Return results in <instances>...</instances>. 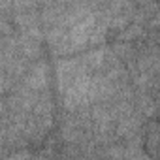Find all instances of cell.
<instances>
[{
	"mask_svg": "<svg viewBox=\"0 0 160 160\" xmlns=\"http://www.w3.org/2000/svg\"><path fill=\"white\" fill-rule=\"evenodd\" d=\"M17 81L30 89V91H36V92H45V91H51V66L49 62L42 57L38 60H34L28 70L25 72V75Z\"/></svg>",
	"mask_w": 160,
	"mask_h": 160,
	"instance_id": "obj_1",
	"label": "cell"
},
{
	"mask_svg": "<svg viewBox=\"0 0 160 160\" xmlns=\"http://www.w3.org/2000/svg\"><path fill=\"white\" fill-rule=\"evenodd\" d=\"M143 141L149 149L147 154L156 158L158 156V124H156V121H151L147 124V130L143 132Z\"/></svg>",
	"mask_w": 160,
	"mask_h": 160,
	"instance_id": "obj_2",
	"label": "cell"
},
{
	"mask_svg": "<svg viewBox=\"0 0 160 160\" xmlns=\"http://www.w3.org/2000/svg\"><path fill=\"white\" fill-rule=\"evenodd\" d=\"M40 8L36 0H12V12H25Z\"/></svg>",
	"mask_w": 160,
	"mask_h": 160,
	"instance_id": "obj_3",
	"label": "cell"
},
{
	"mask_svg": "<svg viewBox=\"0 0 160 160\" xmlns=\"http://www.w3.org/2000/svg\"><path fill=\"white\" fill-rule=\"evenodd\" d=\"M13 79L8 75V73H4V72H0V96H4V94H8L10 91H12V87H13Z\"/></svg>",
	"mask_w": 160,
	"mask_h": 160,
	"instance_id": "obj_4",
	"label": "cell"
},
{
	"mask_svg": "<svg viewBox=\"0 0 160 160\" xmlns=\"http://www.w3.org/2000/svg\"><path fill=\"white\" fill-rule=\"evenodd\" d=\"M0 38H2V34H0Z\"/></svg>",
	"mask_w": 160,
	"mask_h": 160,
	"instance_id": "obj_5",
	"label": "cell"
}]
</instances>
